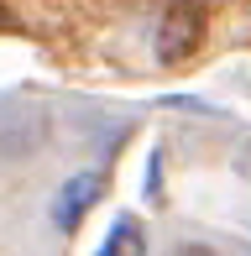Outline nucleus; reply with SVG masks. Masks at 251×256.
<instances>
[{
  "label": "nucleus",
  "instance_id": "obj_4",
  "mask_svg": "<svg viewBox=\"0 0 251 256\" xmlns=\"http://www.w3.org/2000/svg\"><path fill=\"white\" fill-rule=\"evenodd\" d=\"M236 168H241V178H251V142L241 146V157H236Z\"/></svg>",
  "mask_w": 251,
  "mask_h": 256
},
{
  "label": "nucleus",
  "instance_id": "obj_1",
  "mask_svg": "<svg viewBox=\"0 0 251 256\" xmlns=\"http://www.w3.org/2000/svg\"><path fill=\"white\" fill-rule=\"evenodd\" d=\"M204 0H173L157 21V58L162 63H184V58L199 52L204 42Z\"/></svg>",
  "mask_w": 251,
  "mask_h": 256
},
{
  "label": "nucleus",
  "instance_id": "obj_2",
  "mask_svg": "<svg viewBox=\"0 0 251 256\" xmlns=\"http://www.w3.org/2000/svg\"><path fill=\"white\" fill-rule=\"evenodd\" d=\"M105 194V172H78V178H68L58 188V199H52V220H58V230H78V220L89 214V204Z\"/></svg>",
  "mask_w": 251,
  "mask_h": 256
},
{
  "label": "nucleus",
  "instance_id": "obj_5",
  "mask_svg": "<svg viewBox=\"0 0 251 256\" xmlns=\"http://www.w3.org/2000/svg\"><path fill=\"white\" fill-rule=\"evenodd\" d=\"M178 256H214V251H210V246H184Z\"/></svg>",
  "mask_w": 251,
  "mask_h": 256
},
{
  "label": "nucleus",
  "instance_id": "obj_6",
  "mask_svg": "<svg viewBox=\"0 0 251 256\" xmlns=\"http://www.w3.org/2000/svg\"><path fill=\"white\" fill-rule=\"evenodd\" d=\"M0 32H10V10H6V0H0Z\"/></svg>",
  "mask_w": 251,
  "mask_h": 256
},
{
  "label": "nucleus",
  "instance_id": "obj_3",
  "mask_svg": "<svg viewBox=\"0 0 251 256\" xmlns=\"http://www.w3.org/2000/svg\"><path fill=\"white\" fill-rule=\"evenodd\" d=\"M100 256H146V236H142V225H136V220H116V230L105 236Z\"/></svg>",
  "mask_w": 251,
  "mask_h": 256
}]
</instances>
